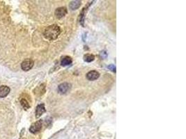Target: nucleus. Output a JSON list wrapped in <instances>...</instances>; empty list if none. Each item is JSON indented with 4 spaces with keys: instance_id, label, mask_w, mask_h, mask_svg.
Masks as SVG:
<instances>
[{
    "instance_id": "nucleus-1",
    "label": "nucleus",
    "mask_w": 186,
    "mask_h": 139,
    "mask_svg": "<svg viewBox=\"0 0 186 139\" xmlns=\"http://www.w3.org/2000/svg\"><path fill=\"white\" fill-rule=\"evenodd\" d=\"M61 34V29L56 25H52L45 29L44 31V36L48 40L54 41L58 38Z\"/></svg>"
},
{
    "instance_id": "nucleus-2",
    "label": "nucleus",
    "mask_w": 186,
    "mask_h": 139,
    "mask_svg": "<svg viewBox=\"0 0 186 139\" xmlns=\"http://www.w3.org/2000/svg\"><path fill=\"white\" fill-rule=\"evenodd\" d=\"M43 126V120H38L36 122H34V124L29 128V131L32 134H37L41 131L42 129Z\"/></svg>"
},
{
    "instance_id": "nucleus-3",
    "label": "nucleus",
    "mask_w": 186,
    "mask_h": 139,
    "mask_svg": "<svg viewBox=\"0 0 186 139\" xmlns=\"http://www.w3.org/2000/svg\"><path fill=\"white\" fill-rule=\"evenodd\" d=\"M71 85L69 83H62L58 86V92L61 94H66L70 91Z\"/></svg>"
},
{
    "instance_id": "nucleus-4",
    "label": "nucleus",
    "mask_w": 186,
    "mask_h": 139,
    "mask_svg": "<svg viewBox=\"0 0 186 139\" xmlns=\"http://www.w3.org/2000/svg\"><path fill=\"white\" fill-rule=\"evenodd\" d=\"M34 66V61L32 59H26L21 64V68L24 71H29Z\"/></svg>"
},
{
    "instance_id": "nucleus-5",
    "label": "nucleus",
    "mask_w": 186,
    "mask_h": 139,
    "mask_svg": "<svg viewBox=\"0 0 186 139\" xmlns=\"http://www.w3.org/2000/svg\"><path fill=\"white\" fill-rule=\"evenodd\" d=\"M93 2H89V4H87L86 6H84V8H83V9L82 10V12H81L80 17H79V21H80V23L82 25V26H84V20H85V15H86V12L88 10V8L89 6H90L91 4H93Z\"/></svg>"
},
{
    "instance_id": "nucleus-6",
    "label": "nucleus",
    "mask_w": 186,
    "mask_h": 139,
    "mask_svg": "<svg viewBox=\"0 0 186 139\" xmlns=\"http://www.w3.org/2000/svg\"><path fill=\"white\" fill-rule=\"evenodd\" d=\"M87 79L89 81H94L96 80V79L99 78L100 74L99 72L96 71V70H92V71L89 72L87 74Z\"/></svg>"
},
{
    "instance_id": "nucleus-7",
    "label": "nucleus",
    "mask_w": 186,
    "mask_h": 139,
    "mask_svg": "<svg viewBox=\"0 0 186 139\" xmlns=\"http://www.w3.org/2000/svg\"><path fill=\"white\" fill-rule=\"evenodd\" d=\"M67 14V9L65 7H60L56 8L55 11V15L58 19L62 18Z\"/></svg>"
},
{
    "instance_id": "nucleus-8",
    "label": "nucleus",
    "mask_w": 186,
    "mask_h": 139,
    "mask_svg": "<svg viewBox=\"0 0 186 139\" xmlns=\"http://www.w3.org/2000/svg\"><path fill=\"white\" fill-rule=\"evenodd\" d=\"M45 111H46V110H45L44 104H41L38 105L36 109V117L37 118H39V117L42 116Z\"/></svg>"
},
{
    "instance_id": "nucleus-9",
    "label": "nucleus",
    "mask_w": 186,
    "mask_h": 139,
    "mask_svg": "<svg viewBox=\"0 0 186 139\" xmlns=\"http://www.w3.org/2000/svg\"><path fill=\"white\" fill-rule=\"evenodd\" d=\"M10 91V88L7 86H0V98H5L9 94Z\"/></svg>"
},
{
    "instance_id": "nucleus-10",
    "label": "nucleus",
    "mask_w": 186,
    "mask_h": 139,
    "mask_svg": "<svg viewBox=\"0 0 186 139\" xmlns=\"http://www.w3.org/2000/svg\"><path fill=\"white\" fill-rule=\"evenodd\" d=\"M80 5H81V1L75 0V1H72L71 3H70L69 8H71V10L72 11H75L80 8Z\"/></svg>"
},
{
    "instance_id": "nucleus-11",
    "label": "nucleus",
    "mask_w": 186,
    "mask_h": 139,
    "mask_svg": "<svg viewBox=\"0 0 186 139\" xmlns=\"http://www.w3.org/2000/svg\"><path fill=\"white\" fill-rule=\"evenodd\" d=\"M72 62H73V60H72V59L71 58V57L65 56L62 59V61H61V64H62V66H64L65 67V66H68V65H71Z\"/></svg>"
},
{
    "instance_id": "nucleus-12",
    "label": "nucleus",
    "mask_w": 186,
    "mask_h": 139,
    "mask_svg": "<svg viewBox=\"0 0 186 139\" xmlns=\"http://www.w3.org/2000/svg\"><path fill=\"white\" fill-rule=\"evenodd\" d=\"M94 59H95V56H94L93 54H87L84 56V60L87 63L92 62L93 61H94Z\"/></svg>"
},
{
    "instance_id": "nucleus-13",
    "label": "nucleus",
    "mask_w": 186,
    "mask_h": 139,
    "mask_svg": "<svg viewBox=\"0 0 186 139\" xmlns=\"http://www.w3.org/2000/svg\"><path fill=\"white\" fill-rule=\"evenodd\" d=\"M20 103L21 105L23 106V107L25 109V110H27L29 109L30 106L29 104V103H28V101L25 100V99H23V100H20Z\"/></svg>"
},
{
    "instance_id": "nucleus-14",
    "label": "nucleus",
    "mask_w": 186,
    "mask_h": 139,
    "mask_svg": "<svg viewBox=\"0 0 186 139\" xmlns=\"http://www.w3.org/2000/svg\"><path fill=\"white\" fill-rule=\"evenodd\" d=\"M108 68L109 70H110L111 71H112L114 72H116V66L114 65H109L108 66Z\"/></svg>"
},
{
    "instance_id": "nucleus-15",
    "label": "nucleus",
    "mask_w": 186,
    "mask_h": 139,
    "mask_svg": "<svg viewBox=\"0 0 186 139\" xmlns=\"http://www.w3.org/2000/svg\"><path fill=\"white\" fill-rule=\"evenodd\" d=\"M107 56H108V54H107V53H106L105 51H103V52H102L101 53H100V56H101L102 59L106 58Z\"/></svg>"
}]
</instances>
